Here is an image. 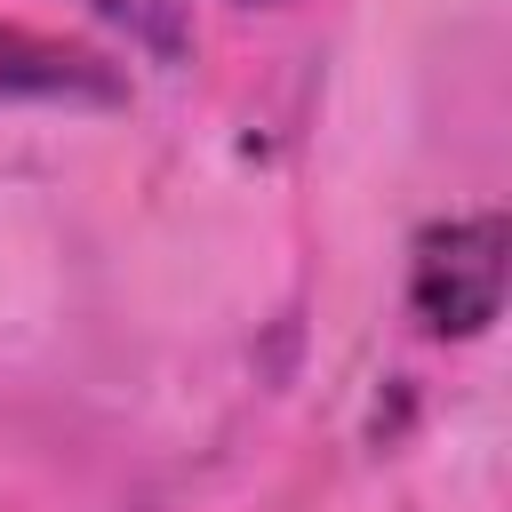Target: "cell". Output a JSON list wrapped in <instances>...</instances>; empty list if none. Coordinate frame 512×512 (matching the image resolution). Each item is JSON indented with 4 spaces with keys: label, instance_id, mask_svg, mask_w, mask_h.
<instances>
[{
    "label": "cell",
    "instance_id": "cell-1",
    "mask_svg": "<svg viewBox=\"0 0 512 512\" xmlns=\"http://www.w3.org/2000/svg\"><path fill=\"white\" fill-rule=\"evenodd\" d=\"M504 216H456V224H432L416 232V256H408V304L432 336H480L496 312H504Z\"/></svg>",
    "mask_w": 512,
    "mask_h": 512
},
{
    "label": "cell",
    "instance_id": "cell-2",
    "mask_svg": "<svg viewBox=\"0 0 512 512\" xmlns=\"http://www.w3.org/2000/svg\"><path fill=\"white\" fill-rule=\"evenodd\" d=\"M120 72L88 48L40 40L24 24H0V112L8 104H120Z\"/></svg>",
    "mask_w": 512,
    "mask_h": 512
},
{
    "label": "cell",
    "instance_id": "cell-3",
    "mask_svg": "<svg viewBox=\"0 0 512 512\" xmlns=\"http://www.w3.org/2000/svg\"><path fill=\"white\" fill-rule=\"evenodd\" d=\"M88 16H104L112 32H128L136 48H152L160 64L192 56V0H80Z\"/></svg>",
    "mask_w": 512,
    "mask_h": 512
},
{
    "label": "cell",
    "instance_id": "cell-4",
    "mask_svg": "<svg viewBox=\"0 0 512 512\" xmlns=\"http://www.w3.org/2000/svg\"><path fill=\"white\" fill-rule=\"evenodd\" d=\"M248 8H256V0H248Z\"/></svg>",
    "mask_w": 512,
    "mask_h": 512
}]
</instances>
